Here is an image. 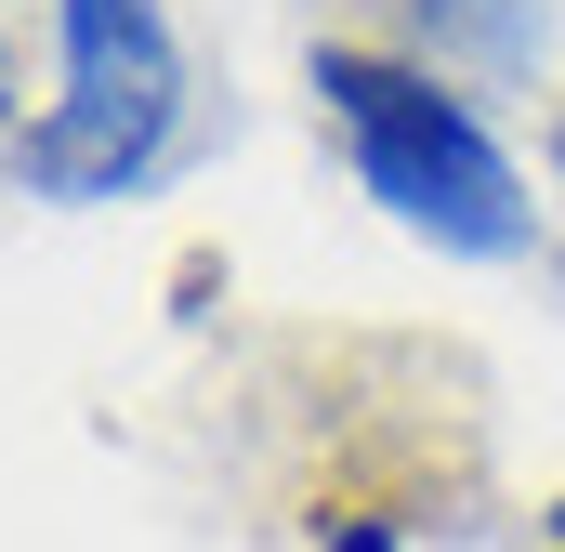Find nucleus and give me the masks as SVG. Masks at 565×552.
<instances>
[{
	"label": "nucleus",
	"mask_w": 565,
	"mask_h": 552,
	"mask_svg": "<svg viewBox=\"0 0 565 552\" xmlns=\"http://www.w3.org/2000/svg\"><path fill=\"white\" fill-rule=\"evenodd\" d=\"M316 93H329V119L355 132V184L434 237V251H473V264H513L526 251V171L487 145V119L422 79V66H382V53H316Z\"/></svg>",
	"instance_id": "nucleus-1"
},
{
	"label": "nucleus",
	"mask_w": 565,
	"mask_h": 552,
	"mask_svg": "<svg viewBox=\"0 0 565 552\" xmlns=\"http://www.w3.org/2000/svg\"><path fill=\"white\" fill-rule=\"evenodd\" d=\"M53 13H66V93H53V119L13 132V171H26V198H132L184 119L171 13L158 0H53Z\"/></svg>",
	"instance_id": "nucleus-2"
},
{
	"label": "nucleus",
	"mask_w": 565,
	"mask_h": 552,
	"mask_svg": "<svg viewBox=\"0 0 565 552\" xmlns=\"http://www.w3.org/2000/svg\"><path fill=\"white\" fill-rule=\"evenodd\" d=\"M329 552H395V527H369V513H329Z\"/></svg>",
	"instance_id": "nucleus-3"
},
{
	"label": "nucleus",
	"mask_w": 565,
	"mask_h": 552,
	"mask_svg": "<svg viewBox=\"0 0 565 552\" xmlns=\"http://www.w3.org/2000/svg\"><path fill=\"white\" fill-rule=\"evenodd\" d=\"M540 527H553V540H565V500H553V513H540Z\"/></svg>",
	"instance_id": "nucleus-4"
}]
</instances>
